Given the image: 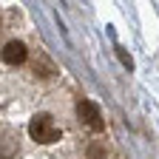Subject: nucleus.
I'll list each match as a JSON object with an SVG mask.
<instances>
[{
    "mask_svg": "<svg viewBox=\"0 0 159 159\" xmlns=\"http://www.w3.org/2000/svg\"><path fill=\"white\" fill-rule=\"evenodd\" d=\"M88 156H91V159H99V156H102V148H99V145H94V148L88 151Z\"/></svg>",
    "mask_w": 159,
    "mask_h": 159,
    "instance_id": "nucleus-5",
    "label": "nucleus"
},
{
    "mask_svg": "<svg viewBox=\"0 0 159 159\" xmlns=\"http://www.w3.org/2000/svg\"><path fill=\"white\" fill-rule=\"evenodd\" d=\"M29 136L40 145H51L60 139V128L54 125V119L48 114H37L31 122H29Z\"/></svg>",
    "mask_w": 159,
    "mask_h": 159,
    "instance_id": "nucleus-1",
    "label": "nucleus"
},
{
    "mask_svg": "<svg viewBox=\"0 0 159 159\" xmlns=\"http://www.w3.org/2000/svg\"><path fill=\"white\" fill-rule=\"evenodd\" d=\"M17 156V136H3L0 139V159H14Z\"/></svg>",
    "mask_w": 159,
    "mask_h": 159,
    "instance_id": "nucleus-4",
    "label": "nucleus"
},
{
    "mask_svg": "<svg viewBox=\"0 0 159 159\" xmlns=\"http://www.w3.org/2000/svg\"><path fill=\"white\" fill-rule=\"evenodd\" d=\"M3 63H9V66H20V63H26V57H29V51H26V43H20V40H9V43L3 46Z\"/></svg>",
    "mask_w": 159,
    "mask_h": 159,
    "instance_id": "nucleus-3",
    "label": "nucleus"
},
{
    "mask_svg": "<svg viewBox=\"0 0 159 159\" xmlns=\"http://www.w3.org/2000/svg\"><path fill=\"white\" fill-rule=\"evenodd\" d=\"M77 116H80V122H83L85 128H91V131H102V128H105L102 114H99V108L91 102V99H80V105H77Z\"/></svg>",
    "mask_w": 159,
    "mask_h": 159,
    "instance_id": "nucleus-2",
    "label": "nucleus"
}]
</instances>
